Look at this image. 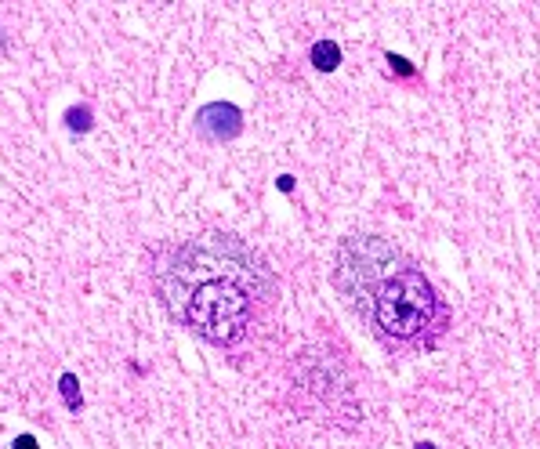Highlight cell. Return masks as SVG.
<instances>
[{
    "instance_id": "cell-1",
    "label": "cell",
    "mask_w": 540,
    "mask_h": 449,
    "mask_svg": "<svg viewBox=\"0 0 540 449\" xmlns=\"http://www.w3.org/2000/svg\"><path fill=\"white\" fill-rule=\"evenodd\" d=\"M276 290L272 268L232 232H203L171 247L156 265V294L182 326L229 348L254 319V301Z\"/></svg>"
},
{
    "instance_id": "cell-2",
    "label": "cell",
    "mask_w": 540,
    "mask_h": 449,
    "mask_svg": "<svg viewBox=\"0 0 540 449\" xmlns=\"http://www.w3.org/2000/svg\"><path fill=\"white\" fill-rule=\"evenodd\" d=\"M439 312V297L435 287L417 268H399L396 276L385 279V287L374 297V326L392 341H414L432 326Z\"/></svg>"
},
{
    "instance_id": "cell-3",
    "label": "cell",
    "mask_w": 540,
    "mask_h": 449,
    "mask_svg": "<svg viewBox=\"0 0 540 449\" xmlns=\"http://www.w3.org/2000/svg\"><path fill=\"white\" fill-rule=\"evenodd\" d=\"M399 250L381 236H348L334 261V287L356 312H374L377 290L399 272Z\"/></svg>"
},
{
    "instance_id": "cell-4",
    "label": "cell",
    "mask_w": 540,
    "mask_h": 449,
    "mask_svg": "<svg viewBox=\"0 0 540 449\" xmlns=\"http://www.w3.org/2000/svg\"><path fill=\"white\" fill-rule=\"evenodd\" d=\"M243 131V113L229 102H211L196 113V134L207 142H229Z\"/></svg>"
},
{
    "instance_id": "cell-5",
    "label": "cell",
    "mask_w": 540,
    "mask_h": 449,
    "mask_svg": "<svg viewBox=\"0 0 540 449\" xmlns=\"http://www.w3.org/2000/svg\"><path fill=\"white\" fill-rule=\"evenodd\" d=\"M309 58L319 73H334V69L341 66V48L334 44V40H316L312 51H309Z\"/></svg>"
},
{
    "instance_id": "cell-6",
    "label": "cell",
    "mask_w": 540,
    "mask_h": 449,
    "mask_svg": "<svg viewBox=\"0 0 540 449\" xmlns=\"http://www.w3.org/2000/svg\"><path fill=\"white\" fill-rule=\"evenodd\" d=\"M66 127H69V131H80V134L91 131V109H87V106L69 109V113H66Z\"/></svg>"
},
{
    "instance_id": "cell-7",
    "label": "cell",
    "mask_w": 540,
    "mask_h": 449,
    "mask_svg": "<svg viewBox=\"0 0 540 449\" xmlns=\"http://www.w3.org/2000/svg\"><path fill=\"white\" fill-rule=\"evenodd\" d=\"M58 388H62V395H66V406L69 410H80V388H77V377H73V373H66V377H62V381H58Z\"/></svg>"
},
{
    "instance_id": "cell-8",
    "label": "cell",
    "mask_w": 540,
    "mask_h": 449,
    "mask_svg": "<svg viewBox=\"0 0 540 449\" xmlns=\"http://www.w3.org/2000/svg\"><path fill=\"white\" fill-rule=\"evenodd\" d=\"M19 446L22 449H37V446H33V439H19Z\"/></svg>"
},
{
    "instance_id": "cell-9",
    "label": "cell",
    "mask_w": 540,
    "mask_h": 449,
    "mask_svg": "<svg viewBox=\"0 0 540 449\" xmlns=\"http://www.w3.org/2000/svg\"><path fill=\"white\" fill-rule=\"evenodd\" d=\"M0 55H4V29H0Z\"/></svg>"
}]
</instances>
